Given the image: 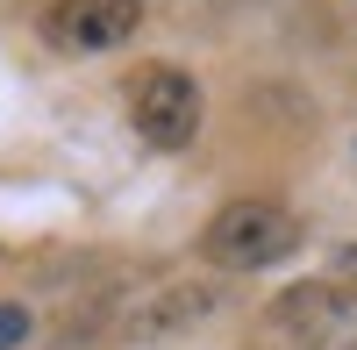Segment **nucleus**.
<instances>
[{
	"label": "nucleus",
	"instance_id": "nucleus-6",
	"mask_svg": "<svg viewBox=\"0 0 357 350\" xmlns=\"http://www.w3.org/2000/svg\"><path fill=\"white\" fill-rule=\"evenodd\" d=\"M29 329H36V314H29L22 300H0V350H22Z\"/></svg>",
	"mask_w": 357,
	"mask_h": 350
},
{
	"label": "nucleus",
	"instance_id": "nucleus-4",
	"mask_svg": "<svg viewBox=\"0 0 357 350\" xmlns=\"http://www.w3.org/2000/svg\"><path fill=\"white\" fill-rule=\"evenodd\" d=\"M207 307H215V286H172L165 300H151V307H143L136 322H129V336H143V343H151V336H172V329H193Z\"/></svg>",
	"mask_w": 357,
	"mask_h": 350
},
{
	"label": "nucleus",
	"instance_id": "nucleus-1",
	"mask_svg": "<svg viewBox=\"0 0 357 350\" xmlns=\"http://www.w3.org/2000/svg\"><path fill=\"white\" fill-rule=\"evenodd\" d=\"M293 250H301V215L279 208V200H229L200 229V257L222 272H272Z\"/></svg>",
	"mask_w": 357,
	"mask_h": 350
},
{
	"label": "nucleus",
	"instance_id": "nucleus-3",
	"mask_svg": "<svg viewBox=\"0 0 357 350\" xmlns=\"http://www.w3.org/2000/svg\"><path fill=\"white\" fill-rule=\"evenodd\" d=\"M136 29H143V0H57L43 15V43L72 57H100L122 50Z\"/></svg>",
	"mask_w": 357,
	"mask_h": 350
},
{
	"label": "nucleus",
	"instance_id": "nucleus-2",
	"mask_svg": "<svg viewBox=\"0 0 357 350\" xmlns=\"http://www.w3.org/2000/svg\"><path fill=\"white\" fill-rule=\"evenodd\" d=\"M200 79L193 72H178V65H143L129 79V122L143 143H158V151H186V143L200 136Z\"/></svg>",
	"mask_w": 357,
	"mask_h": 350
},
{
	"label": "nucleus",
	"instance_id": "nucleus-5",
	"mask_svg": "<svg viewBox=\"0 0 357 350\" xmlns=\"http://www.w3.org/2000/svg\"><path fill=\"white\" fill-rule=\"evenodd\" d=\"M279 329H321V322H329V314H336V286H293V294H279Z\"/></svg>",
	"mask_w": 357,
	"mask_h": 350
}]
</instances>
